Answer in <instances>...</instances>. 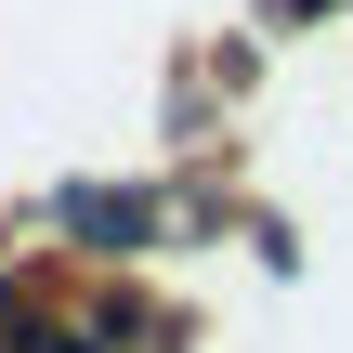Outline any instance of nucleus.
<instances>
[{"label": "nucleus", "mask_w": 353, "mask_h": 353, "mask_svg": "<svg viewBox=\"0 0 353 353\" xmlns=\"http://www.w3.org/2000/svg\"><path fill=\"white\" fill-rule=\"evenodd\" d=\"M26 353H92V341H26Z\"/></svg>", "instance_id": "f03ea898"}, {"label": "nucleus", "mask_w": 353, "mask_h": 353, "mask_svg": "<svg viewBox=\"0 0 353 353\" xmlns=\"http://www.w3.org/2000/svg\"><path fill=\"white\" fill-rule=\"evenodd\" d=\"M52 236H79L92 262H131V249L157 236V196H131V183H65V196H52Z\"/></svg>", "instance_id": "f257e3e1"}]
</instances>
